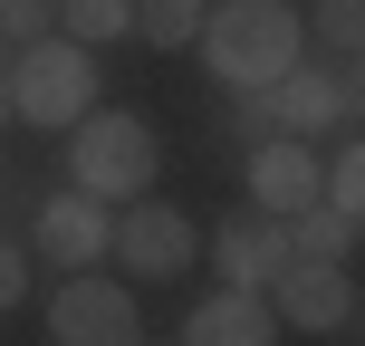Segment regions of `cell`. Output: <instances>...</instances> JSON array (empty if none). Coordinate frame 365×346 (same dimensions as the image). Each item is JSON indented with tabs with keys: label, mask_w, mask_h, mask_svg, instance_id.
Returning <instances> with one entry per match:
<instances>
[{
	"label": "cell",
	"mask_w": 365,
	"mask_h": 346,
	"mask_svg": "<svg viewBox=\"0 0 365 346\" xmlns=\"http://www.w3.org/2000/svg\"><path fill=\"white\" fill-rule=\"evenodd\" d=\"M58 19H68V39L106 49V39H125V29H135V0H58Z\"/></svg>",
	"instance_id": "cell-13"
},
{
	"label": "cell",
	"mask_w": 365,
	"mask_h": 346,
	"mask_svg": "<svg viewBox=\"0 0 365 346\" xmlns=\"http://www.w3.org/2000/svg\"><path fill=\"white\" fill-rule=\"evenodd\" d=\"M202 68L221 87H269L298 49H308V19L289 0H202V29H192Z\"/></svg>",
	"instance_id": "cell-1"
},
{
	"label": "cell",
	"mask_w": 365,
	"mask_h": 346,
	"mask_svg": "<svg viewBox=\"0 0 365 346\" xmlns=\"http://www.w3.org/2000/svg\"><path fill=\"white\" fill-rule=\"evenodd\" d=\"M154 173H164V145H154L145 116H125V106H87V116L68 126V183H77V193H96V202H135V193H154Z\"/></svg>",
	"instance_id": "cell-2"
},
{
	"label": "cell",
	"mask_w": 365,
	"mask_h": 346,
	"mask_svg": "<svg viewBox=\"0 0 365 346\" xmlns=\"http://www.w3.org/2000/svg\"><path fill=\"white\" fill-rule=\"evenodd\" d=\"M87 106H96V49H87V39H68V29L29 39V49H19V68H10V116L68 135Z\"/></svg>",
	"instance_id": "cell-3"
},
{
	"label": "cell",
	"mask_w": 365,
	"mask_h": 346,
	"mask_svg": "<svg viewBox=\"0 0 365 346\" xmlns=\"http://www.w3.org/2000/svg\"><path fill=\"white\" fill-rule=\"evenodd\" d=\"M259 96H269V126L279 135H308V145L356 126V68H346V58H336V68H308V49H298Z\"/></svg>",
	"instance_id": "cell-5"
},
{
	"label": "cell",
	"mask_w": 365,
	"mask_h": 346,
	"mask_svg": "<svg viewBox=\"0 0 365 346\" xmlns=\"http://www.w3.org/2000/svg\"><path fill=\"white\" fill-rule=\"evenodd\" d=\"M269 308H279V327L327 337V346L365 337V289H356L346 260H289V270L269 279Z\"/></svg>",
	"instance_id": "cell-4"
},
{
	"label": "cell",
	"mask_w": 365,
	"mask_h": 346,
	"mask_svg": "<svg viewBox=\"0 0 365 346\" xmlns=\"http://www.w3.org/2000/svg\"><path fill=\"white\" fill-rule=\"evenodd\" d=\"M182 337H192V346H269V337H289V327H279L269 289H231V279H221V289L182 317Z\"/></svg>",
	"instance_id": "cell-11"
},
{
	"label": "cell",
	"mask_w": 365,
	"mask_h": 346,
	"mask_svg": "<svg viewBox=\"0 0 365 346\" xmlns=\"http://www.w3.org/2000/svg\"><path fill=\"white\" fill-rule=\"evenodd\" d=\"M0 116H10V77H0Z\"/></svg>",
	"instance_id": "cell-19"
},
{
	"label": "cell",
	"mask_w": 365,
	"mask_h": 346,
	"mask_svg": "<svg viewBox=\"0 0 365 346\" xmlns=\"http://www.w3.org/2000/svg\"><path fill=\"white\" fill-rule=\"evenodd\" d=\"M279 221H289L298 260H356V212H336V202H308V212H279Z\"/></svg>",
	"instance_id": "cell-12"
},
{
	"label": "cell",
	"mask_w": 365,
	"mask_h": 346,
	"mask_svg": "<svg viewBox=\"0 0 365 346\" xmlns=\"http://www.w3.org/2000/svg\"><path fill=\"white\" fill-rule=\"evenodd\" d=\"M231 135H240V145L279 135V126H269V96H259V87H231Z\"/></svg>",
	"instance_id": "cell-17"
},
{
	"label": "cell",
	"mask_w": 365,
	"mask_h": 346,
	"mask_svg": "<svg viewBox=\"0 0 365 346\" xmlns=\"http://www.w3.org/2000/svg\"><path fill=\"white\" fill-rule=\"evenodd\" d=\"M106 250L125 260L135 289H145V279L164 289V279H182V270L202 260V231H192V212H173V202H145V193H135V202H125V221L106 231Z\"/></svg>",
	"instance_id": "cell-6"
},
{
	"label": "cell",
	"mask_w": 365,
	"mask_h": 346,
	"mask_svg": "<svg viewBox=\"0 0 365 346\" xmlns=\"http://www.w3.org/2000/svg\"><path fill=\"white\" fill-rule=\"evenodd\" d=\"M48 337H58V346H135V337H145V317H135V279L68 270V289L48 298Z\"/></svg>",
	"instance_id": "cell-7"
},
{
	"label": "cell",
	"mask_w": 365,
	"mask_h": 346,
	"mask_svg": "<svg viewBox=\"0 0 365 346\" xmlns=\"http://www.w3.org/2000/svg\"><path fill=\"white\" fill-rule=\"evenodd\" d=\"M317 39H327L336 58H356V39H365V0H317V19H308Z\"/></svg>",
	"instance_id": "cell-15"
},
{
	"label": "cell",
	"mask_w": 365,
	"mask_h": 346,
	"mask_svg": "<svg viewBox=\"0 0 365 346\" xmlns=\"http://www.w3.org/2000/svg\"><path fill=\"white\" fill-rule=\"evenodd\" d=\"M289 260L298 250H289V221H279V212H240V221L212 231V270L231 279V289H269Z\"/></svg>",
	"instance_id": "cell-9"
},
{
	"label": "cell",
	"mask_w": 365,
	"mask_h": 346,
	"mask_svg": "<svg viewBox=\"0 0 365 346\" xmlns=\"http://www.w3.org/2000/svg\"><path fill=\"white\" fill-rule=\"evenodd\" d=\"M19 298H29V250L0 240V308H19Z\"/></svg>",
	"instance_id": "cell-18"
},
{
	"label": "cell",
	"mask_w": 365,
	"mask_h": 346,
	"mask_svg": "<svg viewBox=\"0 0 365 346\" xmlns=\"http://www.w3.org/2000/svg\"><path fill=\"white\" fill-rule=\"evenodd\" d=\"M317 202V145L308 135H259L250 145V212H308Z\"/></svg>",
	"instance_id": "cell-10"
},
{
	"label": "cell",
	"mask_w": 365,
	"mask_h": 346,
	"mask_svg": "<svg viewBox=\"0 0 365 346\" xmlns=\"http://www.w3.org/2000/svg\"><path fill=\"white\" fill-rule=\"evenodd\" d=\"M48 0H0V39H10V49H29V39H48Z\"/></svg>",
	"instance_id": "cell-16"
},
{
	"label": "cell",
	"mask_w": 365,
	"mask_h": 346,
	"mask_svg": "<svg viewBox=\"0 0 365 346\" xmlns=\"http://www.w3.org/2000/svg\"><path fill=\"white\" fill-rule=\"evenodd\" d=\"M106 231H115V221H106V202L68 183V193H48V202H38L29 250H38V260H58V270H96V260H106Z\"/></svg>",
	"instance_id": "cell-8"
},
{
	"label": "cell",
	"mask_w": 365,
	"mask_h": 346,
	"mask_svg": "<svg viewBox=\"0 0 365 346\" xmlns=\"http://www.w3.org/2000/svg\"><path fill=\"white\" fill-rule=\"evenodd\" d=\"M135 29H145L154 49H192V29H202V0H135Z\"/></svg>",
	"instance_id": "cell-14"
}]
</instances>
